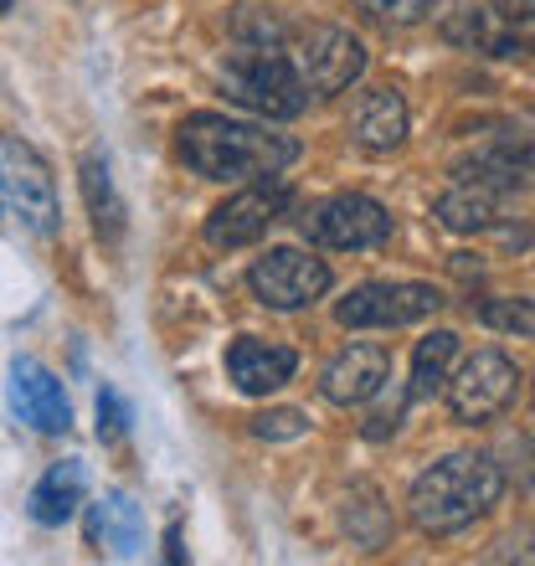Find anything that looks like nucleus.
<instances>
[{
  "mask_svg": "<svg viewBox=\"0 0 535 566\" xmlns=\"http://www.w3.org/2000/svg\"><path fill=\"white\" fill-rule=\"evenodd\" d=\"M180 160L207 180H263L298 160V139L227 114H191L180 124Z\"/></svg>",
  "mask_w": 535,
  "mask_h": 566,
  "instance_id": "f257e3e1",
  "label": "nucleus"
},
{
  "mask_svg": "<svg viewBox=\"0 0 535 566\" xmlns=\"http://www.w3.org/2000/svg\"><path fill=\"white\" fill-rule=\"evenodd\" d=\"M505 494V469L490 453H448L412 479L407 510L422 536H459L463 525L484 521Z\"/></svg>",
  "mask_w": 535,
  "mask_h": 566,
  "instance_id": "f03ea898",
  "label": "nucleus"
},
{
  "mask_svg": "<svg viewBox=\"0 0 535 566\" xmlns=\"http://www.w3.org/2000/svg\"><path fill=\"white\" fill-rule=\"evenodd\" d=\"M222 88L232 104L253 108L263 119H298L304 104H310V93H304L283 46H242V52H232L222 67Z\"/></svg>",
  "mask_w": 535,
  "mask_h": 566,
  "instance_id": "7ed1b4c3",
  "label": "nucleus"
},
{
  "mask_svg": "<svg viewBox=\"0 0 535 566\" xmlns=\"http://www.w3.org/2000/svg\"><path fill=\"white\" fill-rule=\"evenodd\" d=\"M310 98H335L366 73V46L340 27H304L283 46Z\"/></svg>",
  "mask_w": 535,
  "mask_h": 566,
  "instance_id": "20e7f679",
  "label": "nucleus"
},
{
  "mask_svg": "<svg viewBox=\"0 0 535 566\" xmlns=\"http://www.w3.org/2000/svg\"><path fill=\"white\" fill-rule=\"evenodd\" d=\"M448 412L474 428V422H494L500 412H510L515 391H521V371L505 350H474V356L459 366V376H448Z\"/></svg>",
  "mask_w": 535,
  "mask_h": 566,
  "instance_id": "39448f33",
  "label": "nucleus"
},
{
  "mask_svg": "<svg viewBox=\"0 0 535 566\" xmlns=\"http://www.w3.org/2000/svg\"><path fill=\"white\" fill-rule=\"evenodd\" d=\"M0 180H6V201L21 211V222H27L36 238H57V227H62L57 186H52L46 160L27 139H6V145H0Z\"/></svg>",
  "mask_w": 535,
  "mask_h": 566,
  "instance_id": "423d86ee",
  "label": "nucleus"
},
{
  "mask_svg": "<svg viewBox=\"0 0 535 566\" xmlns=\"http://www.w3.org/2000/svg\"><path fill=\"white\" fill-rule=\"evenodd\" d=\"M438 310H443V294L432 283H360L350 289V298H340L335 319L345 329H397Z\"/></svg>",
  "mask_w": 535,
  "mask_h": 566,
  "instance_id": "0eeeda50",
  "label": "nucleus"
},
{
  "mask_svg": "<svg viewBox=\"0 0 535 566\" xmlns=\"http://www.w3.org/2000/svg\"><path fill=\"white\" fill-rule=\"evenodd\" d=\"M304 232L319 248H340V253H360V248H381L391 238V211L371 196H329L325 207H314L304 217Z\"/></svg>",
  "mask_w": 535,
  "mask_h": 566,
  "instance_id": "6e6552de",
  "label": "nucleus"
},
{
  "mask_svg": "<svg viewBox=\"0 0 535 566\" xmlns=\"http://www.w3.org/2000/svg\"><path fill=\"white\" fill-rule=\"evenodd\" d=\"M248 289H253V298L268 304V310H304V304H314V298L329 294V269L314 253L273 248L268 258L253 263Z\"/></svg>",
  "mask_w": 535,
  "mask_h": 566,
  "instance_id": "1a4fd4ad",
  "label": "nucleus"
},
{
  "mask_svg": "<svg viewBox=\"0 0 535 566\" xmlns=\"http://www.w3.org/2000/svg\"><path fill=\"white\" fill-rule=\"evenodd\" d=\"M289 201H294V191L283 180L263 176L258 186H248V191H238L232 201H222V207L211 211L207 242L211 248H248V242H258L289 211Z\"/></svg>",
  "mask_w": 535,
  "mask_h": 566,
  "instance_id": "9d476101",
  "label": "nucleus"
},
{
  "mask_svg": "<svg viewBox=\"0 0 535 566\" xmlns=\"http://www.w3.org/2000/svg\"><path fill=\"white\" fill-rule=\"evenodd\" d=\"M459 176L484 180V186H494V191L535 186V114H521V119L505 124L500 135L484 139V145L459 165Z\"/></svg>",
  "mask_w": 535,
  "mask_h": 566,
  "instance_id": "9b49d317",
  "label": "nucleus"
},
{
  "mask_svg": "<svg viewBox=\"0 0 535 566\" xmlns=\"http://www.w3.org/2000/svg\"><path fill=\"white\" fill-rule=\"evenodd\" d=\"M391 381V350L387 345H350L325 366L319 391L335 407H366L376 391Z\"/></svg>",
  "mask_w": 535,
  "mask_h": 566,
  "instance_id": "f8f14e48",
  "label": "nucleus"
},
{
  "mask_svg": "<svg viewBox=\"0 0 535 566\" xmlns=\"http://www.w3.org/2000/svg\"><path fill=\"white\" fill-rule=\"evenodd\" d=\"M11 407L15 418L31 422L36 432H67L73 428V407H67V391L42 360H11Z\"/></svg>",
  "mask_w": 535,
  "mask_h": 566,
  "instance_id": "ddd939ff",
  "label": "nucleus"
},
{
  "mask_svg": "<svg viewBox=\"0 0 535 566\" xmlns=\"http://www.w3.org/2000/svg\"><path fill=\"white\" fill-rule=\"evenodd\" d=\"M298 371V356L289 345H273V340H238L227 350V376L238 381V391L248 397H268V391H279L283 381H294Z\"/></svg>",
  "mask_w": 535,
  "mask_h": 566,
  "instance_id": "4468645a",
  "label": "nucleus"
},
{
  "mask_svg": "<svg viewBox=\"0 0 535 566\" xmlns=\"http://www.w3.org/2000/svg\"><path fill=\"white\" fill-rule=\"evenodd\" d=\"M443 36L453 46H469V52H490V57H525V52H535V42L525 36V31H515V21H505V15L494 11H459L443 21Z\"/></svg>",
  "mask_w": 535,
  "mask_h": 566,
  "instance_id": "2eb2a0df",
  "label": "nucleus"
},
{
  "mask_svg": "<svg viewBox=\"0 0 535 566\" xmlns=\"http://www.w3.org/2000/svg\"><path fill=\"white\" fill-rule=\"evenodd\" d=\"M350 139L371 155H387L407 139V104L397 88H366L350 108Z\"/></svg>",
  "mask_w": 535,
  "mask_h": 566,
  "instance_id": "dca6fc26",
  "label": "nucleus"
},
{
  "mask_svg": "<svg viewBox=\"0 0 535 566\" xmlns=\"http://www.w3.org/2000/svg\"><path fill=\"white\" fill-rule=\"evenodd\" d=\"M88 546L108 556H139L145 546V515L129 494H104L98 505H88Z\"/></svg>",
  "mask_w": 535,
  "mask_h": 566,
  "instance_id": "f3484780",
  "label": "nucleus"
},
{
  "mask_svg": "<svg viewBox=\"0 0 535 566\" xmlns=\"http://www.w3.org/2000/svg\"><path fill=\"white\" fill-rule=\"evenodd\" d=\"M83 494H88V469L77 459H62L52 463L42 479H36V490H31V521L36 525H62L73 521L77 505H83Z\"/></svg>",
  "mask_w": 535,
  "mask_h": 566,
  "instance_id": "a211bd4d",
  "label": "nucleus"
},
{
  "mask_svg": "<svg viewBox=\"0 0 535 566\" xmlns=\"http://www.w3.org/2000/svg\"><path fill=\"white\" fill-rule=\"evenodd\" d=\"M500 196L505 191H494L484 180L459 176L438 201H432V217H438L448 232H490L494 217H500Z\"/></svg>",
  "mask_w": 535,
  "mask_h": 566,
  "instance_id": "6ab92c4d",
  "label": "nucleus"
},
{
  "mask_svg": "<svg viewBox=\"0 0 535 566\" xmlns=\"http://www.w3.org/2000/svg\"><path fill=\"white\" fill-rule=\"evenodd\" d=\"M77 176H83V201H88V217H93V227H98V238L119 242L124 238V201H119V191H114L108 165L98 160V155H83Z\"/></svg>",
  "mask_w": 535,
  "mask_h": 566,
  "instance_id": "aec40b11",
  "label": "nucleus"
},
{
  "mask_svg": "<svg viewBox=\"0 0 535 566\" xmlns=\"http://www.w3.org/2000/svg\"><path fill=\"white\" fill-rule=\"evenodd\" d=\"M459 356V335L453 329H432L428 340L417 345L412 356V387H407V402H428L448 387V366Z\"/></svg>",
  "mask_w": 535,
  "mask_h": 566,
  "instance_id": "412c9836",
  "label": "nucleus"
},
{
  "mask_svg": "<svg viewBox=\"0 0 535 566\" xmlns=\"http://www.w3.org/2000/svg\"><path fill=\"white\" fill-rule=\"evenodd\" d=\"M479 319L494 329H521V335H535V304L531 298H490L479 304Z\"/></svg>",
  "mask_w": 535,
  "mask_h": 566,
  "instance_id": "4be33fe9",
  "label": "nucleus"
},
{
  "mask_svg": "<svg viewBox=\"0 0 535 566\" xmlns=\"http://www.w3.org/2000/svg\"><path fill=\"white\" fill-rule=\"evenodd\" d=\"M366 15H376V21H391V27H417V21H428L432 6L438 0H356Z\"/></svg>",
  "mask_w": 535,
  "mask_h": 566,
  "instance_id": "5701e85b",
  "label": "nucleus"
},
{
  "mask_svg": "<svg viewBox=\"0 0 535 566\" xmlns=\"http://www.w3.org/2000/svg\"><path fill=\"white\" fill-rule=\"evenodd\" d=\"M124 432H129V407H124V397L114 387L98 391V438L104 443H119Z\"/></svg>",
  "mask_w": 535,
  "mask_h": 566,
  "instance_id": "b1692460",
  "label": "nucleus"
},
{
  "mask_svg": "<svg viewBox=\"0 0 535 566\" xmlns=\"http://www.w3.org/2000/svg\"><path fill=\"white\" fill-rule=\"evenodd\" d=\"M304 412H294V407H279V412H263V418H253V432L258 438H268V443H279V438H304Z\"/></svg>",
  "mask_w": 535,
  "mask_h": 566,
  "instance_id": "393cba45",
  "label": "nucleus"
},
{
  "mask_svg": "<svg viewBox=\"0 0 535 566\" xmlns=\"http://www.w3.org/2000/svg\"><path fill=\"white\" fill-rule=\"evenodd\" d=\"M490 6L505 15V21H515V27H521V21H535V0H490Z\"/></svg>",
  "mask_w": 535,
  "mask_h": 566,
  "instance_id": "a878e982",
  "label": "nucleus"
},
{
  "mask_svg": "<svg viewBox=\"0 0 535 566\" xmlns=\"http://www.w3.org/2000/svg\"><path fill=\"white\" fill-rule=\"evenodd\" d=\"M165 562H186V552H180V525L165 531Z\"/></svg>",
  "mask_w": 535,
  "mask_h": 566,
  "instance_id": "bb28decb",
  "label": "nucleus"
},
{
  "mask_svg": "<svg viewBox=\"0 0 535 566\" xmlns=\"http://www.w3.org/2000/svg\"><path fill=\"white\" fill-rule=\"evenodd\" d=\"M505 556H515V562H535V531H531V536L521 541V546H510Z\"/></svg>",
  "mask_w": 535,
  "mask_h": 566,
  "instance_id": "cd10ccee",
  "label": "nucleus"
},
{
  "mask_svg": "<svg viewBox=\"0 0 535 566\" xmlns=\"http://www.w3.org/2000/svg\"><path fill=\"white\" fill-rule=\"evenodd\" d=\"M6 11H11V0H0V15H6Z\"/></svg>",
  "mask_w": 535,
  "mask_h": 566,
  "instance_id": "c85d7f7f",
  "label": "nucleus"
},
{
  "mask_svg": "<svg viewBox=\"0 0 535 566\" xmlns=\"http://www.w3.org/2000/svg\"><path fill=\"white\" fill-rule=\"evenodd\" d=\"M0 201H6V180H0Z\"/></svg>",
  "mask_w": 535,
  "mask_h": 566,
  "instance_id": "c756f323",
  "label": "nucleus"
}]
</instances>
